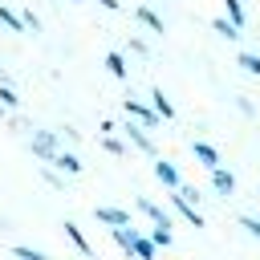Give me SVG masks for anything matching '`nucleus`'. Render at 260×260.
Listing matches in <instances>:
<instances>
[{
	"label": "nucleus",
	"mask_w": 260,
	"mask_h": 260,
	"mask_svg": "<svg viewBox=\"0 0 260 260\" xmlns=\"http://www.w3.org/2000/svg\"><path fill=\"white\" fill-rule=\"evenodd\" d=\"M114 240H118V248H126L134 260H154V244H150V236H142L138 228H114Z\"/></svg>",
	"instance_id": "obj_1"
},
{
	"label": "nucleus",
	"mask_w": 260,
	"mask_h": 260,
	"mask_svg": "<svg viewBox=\"0 0 260 260\" xmlns=\"http://www.w3.org/2000/svg\"><path fill=\"white\" fill-rule=\"evenodd\" d=\"M28 150H32V154H37V158L49 167V162H53V158H57L65 146H61L57 130H32V134H28Z\"/></svg>",
	"instance_id": "obj_2"
},
{
	"label": "nucleus",
	"mask_w": 260,
	"mask_h": 260,
	"mask_svg": "<svg viewBox=\"0 0 260 260\" xmlns=\"http://www.w3.org/2000/svg\"><path fill=\"white\" fill-rule=\"evenodd\" d=\"M122 110H126V118H130L134 126H142V130H154V126H158V114H154L146 102H138V98H126Z\"/></svg>",
	"instance_id": "obj_3"
},
{
	"label": "nucleus",
	"mask_w": 260,
	"mask_h": 260,
	"mask_svg": "<svg viewBox=\"0 0 260 260\" xmlns=\"http://www.w3.org/2000/svg\"><path fill=\"white\" fill-rule=\"evenodd\" d=\"M93 219L106 223V228H134V223H130V211H126V207H114V203L93 207Z\"/></svg>",
	"instance_id": "obj_4"
},
{
	"label": "nucleus",
	"mask_w": 260,
	"mask_h": 260,
	"mask_svg": "<svg viewBox=\"0 0 260 260\" xmlns=\"http://www.w3.org/2000/svg\"><path fill=\"white\" fill-rule=\"evenodd\" d=\"M150 171H154V179H158L162 187H171V191H179V187H183V175H179V167H175L171 158H154V162H150Z\"/></svg>",
	"instance_id": "obj_5"
},
{
	"label": "nucleus",
	"mask_w": 260,
	"mask_h": 260,
	"mask_svg": "<svg viewBox=\"0 0 260 260\" xmlns=\"http://www.w3.org/2000/svg\"><path fill=\"white\" fill-rule=\"evenodd\" d=\"M122 134H126V146H134V150H142V154H154V138H150V130H142V126L126 122V126H122Z\"/></svg>",
	"instance_id": "obj_6"
},
{
	"label": "nucleus",
	"mask_w": 260,
	"mask_h": 260,
	"mask_svg": "<svg viewBox=\"0 0 260 260\" xmlns=\"http://www.w3.org/2000/svg\"><path fill=\"white\" fill-rule=\"evenodd\" d=\"M138 211H142V215H146V219H150L154 228H167V232H171V211H167V207H158L154 199L138 195Z\"/></svg>",
	"instance_id": "obj_7"
},
{
	"label": "nucleus",
	"mask_w": 260,
	"mask_h": 260,
	"mask_svg": "<svg viewBox=\"0 0 260 260\" xmlns=\"http://www.w3.org/2000/svg\"><path fill=\"white\" fill-rule=\"evenodd\" d=\"M171 211H175L179 219H187L191 228H203V215H199V207H195V203H187V199H183L179 191L171 195Z\"/></svg>",
	"instance_id": "obj_8"
},
{
	"label": "nucleus",
	"mask_w": 260,
	"mask_h": 260,
	"mask_svg": "<svg viewBox=\"0 0 260 260\" xmlns=\"http://www.w3.org/2000/svg\"><path fill=\"white\" fill-rule=\"evenodd\" d=\"M191 154H195V158H199V162H203L207 171L223 167V162H219V150H215L211 142H203V138H191Z\"/></svg>",
	"instance_id": "obj_9"
},
{
	"label": "nucleus",
	"mask_w": 260,
	"mask_h": 260,
	"mask_svg": "<svg viewBox=\"0 0 260 260\" xmlns=\"http://www.w3.org/2000/svg\"><path fill=\"white\" fill-rule=\"evenodd\" d=\"M134 20H138L142 28H150V32H158V37L167 32V24H162V16H158V12L150 8V4H138V8H134Z\"/></svg>",
	"instance_id": "obj_10"
},
{
	"label": "nucleus",
	"mask_w": 260,
	"mask_h": 260,
	"mask_svg": "<svg viewBox=\"0 0 260 260\" xmlns=\"http://www.w3.org/2000/svg\"><path fill=\"white\" fill-rule=\"evenodd\" d=\"M211 191H215V195H223V199H228V195H232V191H236V175H232V171H228V167H215V171H211Z\"/></svg>",
	"instance_id": "obj_11"
},
{
	"label": "nucleus",
	"mask_w": 260,
	"mask_h": 260,
	"mask_svg": "<svg viewBox=\"0 0 260 260\" xmlns=\"http://www.w3.org/2000/svg\"><path fill=\"white\" fill-rule=\"evenodd\" d=\"M150 110L158 114V122H171V118H175V106H171V98H167L158 85L150 89Z\"/></svg>",
	"instance_id": "obj_12"
},
{
	"label": "nucleus",
	"mask_w": 260,
	"mask_h": 260,
	"mask_svg": "<svg viewBox=\"0 0 260 260\" xmlns=\"http://www.w3.org/2000/svg\"><path fill=\"white\" fill-rule=\"evenodd\" d=\"M49 167H53V171H65V175H81V171H85V162H81L73 150H61V154H57Z\"/></svg>",
	"instance_id": "obj_13"
},
{
	"label": "nucleus",
	"mask_w": 260,
	"mask_h": 260,
	"mask_svg": "<svg viewBox=\"0 0 260 260\" xmlns=\"http://www.w3.org/2000/svg\"><path fill=\"white\" fill-rule=\"evenodd\" d=\"M106 69H110V73H114L118 81H126V77H130V65H126V53H122V49H110V53H106Z\"/></svg>",
	"instance_id": "obj_14"
},
{
	"label": "nucleus",
	"mask_w": 260,
	"mask_h": 260,
	"mask_svg": "<svg viewBox=\"0 0 260 260\" xmlns=\"http://www.w3.org/2000/svg\"><path fill=\"white\" fill-rule=\"evenodd\" d=\"M65 236H69V244H73V248H77L81 256H93V244L85 240V232H81V228H77L73 219H65Z\"/></svg>",
	"instance_id": "obj_15"
},
{
	"label": "nucleus",
	"mask_w": 260,
	"mask_h": 260,
	"mask_svg": "<svg viewBox=\"0 0 260 260\" xmlns=\"http://www.w3.org/2000/svg\"><path fill=\"white\" fill-rule=\"evenodd\" d=\"M0 24H4L8 32H24V24H20V12H16V8H8V4H0Z\"/></svg>",
	"instance_id": "obj_16"
},
{
	"label": "nucleus",
	"mask_w": 260,
	"mask_h": 260,
	"mask_svg": "<svg viewBox=\"0 0 260 260\" xmlns=\"http://www.w3.org/2000/svg\"><path fill=\"white\" fill-rule=\"evenodd\" d=\"M211 28H215V32L223 37V41H240V28H236V24L228 20V16H215V20H211Z\"/></svg>",
	"instance_id": "obj_17"
},
{
	"label": "nucleus",
	"mask_w": 260,
	"mask_h": 260,
	"mask_svg": "<svg viewBox=\"0 0 260 260\" xmlns=\"http://www.w3.org/2000/svg\"><path fill=\"white\" fill-rule=\"evenodd\" d=\"M223 8H228V20H232V24L244 32V24H248V16H244V4H240V0H223Z\"/></svg>",
	"instance_id": "obj_18"
},
{
	"label": "nucleus",
	"mask_w": 260,
	"mask_h": 260,
	"mask_svg": "<svg viewBox=\"0 0 260 260\" xmlns=\"http://www.w3.org/2000/svg\"><path fill=\"white\" fill-rule=\"evenodd\" d=\"M236 65H240L244 73H252V77H260V53H248V49H244V53L236 57Z\"/></svg>",
	"instance_id": "obj_19"
},
{
	"label": "nucleus",
	"mask_w": 260,
	"mask_h": 260,
	"mask_svg": "<svg viewBox=\"0 0 260 260\" xmlns=\"http://www.w3.org/2000/svg\"><path fill=\"white\" fill-rule=\"evenodd\" d=\"M102 146H106L114 158H122V154L130 150V146H126V138H118V134H106V138H102Z\"/></svg>",
	"instance_id": "obj_20"
},
{
	"label": "nucleus",
	"mask_w": 260,
	"mask_h": 260,
	"mask_svg": "<svg viewBox=\"0 0 260 260\" xmlns=\"http://www.w3.org/2000/svg\"><path fill=\"white\" fill-rule=\"evenodd\" d=\"M0 106H4V110H20V93H16L12 85H0Z\"/></svg>",
	"instance_id": "obj_21"
},
{
	"label": "nucleus",
	"mask_w": 260,
	"mask_h": 260,
	"mask_svg": "<svg viewBox=\"0 0 260 260\" xmlns=\"http://www.w3.org/2000/svg\"><path fill=\"white\" fill-rule=\"evenodd\" d=\"M12 256H16V260H49L45 252H37V248H24V244H12Z\"/></svg>",
	"instance_id": "obj_22"
},
{
	"label": "nucleus",
	"mask_w": 260,
	"mask_h": 260,
	"mask_svg": "<svg viewBox=\"0 0 260 260\" xmlns=\"http://www.w3.org/2000/svg\"><path fill=\"white\" fill-rule=\"evenodd\" d=\"M240 228H244L248 236H256V240H260V215H240Z\"/></svg>",
	"instance_id": "obj_23"
},
{
	"label": "nucleus",
	"mask_w": 260,
	"mask_h": 260,
	"mask_svg": "<svg viewBox=\"0 0 260 260\" xmlns=\"http://www.w3.org/2000/svg\"><path fill=\"white\" fill-rule=\"evenodd\" d=\"M150 244H154V248H171V232H167V228H154V232H150Z\"/></svg>",
	"instance_id": "obj_24"
},
{
	"label": "nucleus",
	"mask_w": 260,
	"mask_h": 260,
	"mask_svg": "<svg viewBox=\"0 0 260 260\" xmlns=\"http://www.w3.org/2000/svg\"><path fill=\"white\" fill-rule=\"evenodd\" d=\"M130 53H138V57H150V45H146L142 37H130Z\"/></svg>",
	"instance_id": "obj_25"
},
{
	"label": "nucleus",
	"mask_w": 260,
	"mask_h": 260,
	"mask_svg": "<svg viewBox=\"0 0 260 260\" xmlns=\"http://www.w3.org/2000/svg\"><path fill=\"white\" fill-rule=\"evenodd\" d=\"M57 138H61V142H69V146H73V142H81V134H77L73 126H61V130H57Z\"/></svg>",
	"instance_id": "obj_26"
},
{
	"label": "nucleus",
	"mask_w": 260,
	"mask_h": 260,
	"mask_svg": "<svg viewBox=\"0 0 260 260\" xmlns=\"http://www.w3.org/2000/svg\"><path fill=\"white\" fill-rule=\"evenodd\" d=\"M179 195H183V199H187V203H195V207H199V191H195V187H191V183H183V187H179Z\"/></svg>",
	"instance_id": "obj_27"
},
{
	"label": "nucleus",
	"mask_w": 260,
	"mask_h": 260,
	"mask_svg": "<svg viewBox=\"0 0 260 260\" xmlns=\"http://www.w3.org/2000/svg\"><path fill=\"white\" fill-rule=\"evenodd\" d=\"M98 4H102V8H110V12H118V8H122V0H98Z\"/></svg>",
	"instance_id": "obj_28"
},
{
	"label": "nucleus",
	"mask_w": 260,
	"mask_h": 260,
	"mask_svg": "<svg viewBox=\"0 0 260 260\" xmlns=\"http://www.w3.org/2000/svg\"><path fill=\"white\" fill-rule=\"evenodd\" d=\"M0 85H12V77H8V69L0 65Z\"/></svg>",
	"instance_id": "obj_29"
},
{
	"label": "nucleus",
	"mask_w": 260,
	"mask_h": 260,
	"mask_svg": "<svg viewBox=\"0 0 260 260\" xmlns=\"http://www.w3.org/2000/svg\"><path fill=\"white\" fill-rule=\"evenodd\" d=\"M4 114H8V110H4V106H0V118H4Z\"/></svg>",
	"instance_id": "obj_30"
}]
</instances>
